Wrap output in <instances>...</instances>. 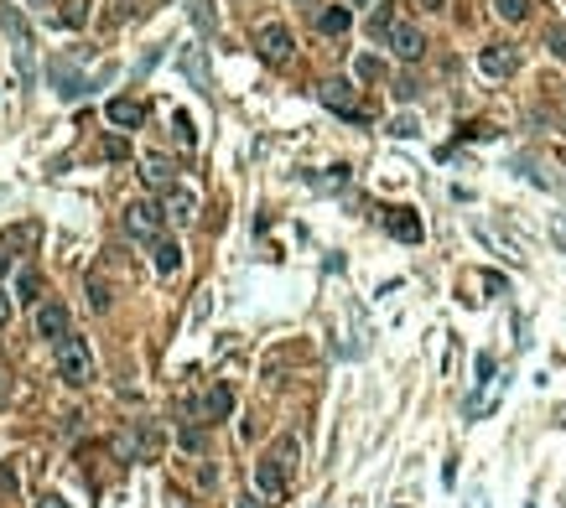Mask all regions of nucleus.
Instances as JSON below:
<instances>
[{"instance_id": "obj_32", "label": "nucleus", "mask_w": 566, "mask_h": 508, "mask_svg": "<svg viewBox=\"0 0 566 508\" xmlns=\"http://www.w3.org/2000/svg\"><path fill=\"white\" fill-rule=\"evenodd\" d=\"M11 322V301H5V291H0V327Z\"/></svg>"}, {"instance_id": "obj_34", "label": "nucleus", "mask_w": 566, "mask_h": 508, "mask_svg": "<svg viewBox=\"0 0 566 508\" xmlns=\"http://www.w3.org/2000/svg\"><path fill=\"white\" fill-rule=\"evenodd\" d=\"M421 5H426V11H437V5H442V0H421Z\"/></svg>"}, {"instance_id": "obj_10", "label": "nucleus", "mask_w": 566, "mask_h": 508, "mask_svg": "<svg viewBox=\"0 0 566 508\" xmlns=\"http://www.w3.org/2000/svg\"><path fill=\"white\" fill-rule=\"evenodd\" d=\"M37 337H47V343H62V337H68V306H62V301L37 306Z\"/></svg>"}, {"instance_id": "obj_22", "label": "nucleus", "mask_w": 566, "mask_h": 508, "mask_svg": "<svg viewBox=\"0 0 566 508\" xmlns=\"http://www.w3.org/2000/svg\"><path fill=\"white\" fill-rule=\"evenodd\" d=\"M187 78H193V84H198V89H209V78H203V58H198V47H187Z\"/></svg>"}, {"instance_id": "obj_1", "label": "nucleus", "mask_w": 566, "mask_h": 508, "mask_svg": "<svg viewBox=\"0 0 566 508\" xmlns=\"http://www.w3.org/2000/svg\"><path fill=\"white\" fill-rule=\"evenodd\" d=\"M297 436H281L275 447H270V456H260L255 462V493L260 498H281L286 493V472L297 467Z\"/></svg>"}, {"instance_id": "obj_21", "label": "nucleus", "mask_w": 566, "mask_h": 508, "mask_svg": "<svg viewBox=\"0 0 566 508\" xmlns=\"http://www.w3.org/2000/svg\"><path fill=\"white\" fill-rule=\"evenodd\" d=\"M369 31H374V36H390V31H395V5H380V11L369 16Z\"/></svg>"}, {"instance_id": "obj_9", "label": "nucleus", "mask_w": 566, "mask_h": 508, "mask_svg": "<svg viewBox=\"0 0 566 508\" xmlns=\"http://www.w3.org/2000/svg\"><path fill=\"white\" fill-rule=\"evenodd\" d=\"M385 42H390V52H395L400 62H416L421 52H426V36H421L416 27H406V21H395V31H390Z\"/></svg>"}, {"instance_id": "obj_23", "label": "nucleus", "mask_w": 566, "mask_h": 508, "mask_svg": "<svg viewBox=\"0 0 566 508\" xmlns=\"http://www.w3.org/2000/svg\"><path fill=\"white\" fill-rule=\"evenodd\" d=\"M89 301H94V311H110V286H104V280H89Z\"/></svg>"}, {"instance_id": "obj_11", "label": "nucleus", "mask_w": 566, "mask_h": 508, "mask_svg": "<svg viewBox=\"0 0 566 508\" xmlns=\"http://www.w3.org/2000/svg\"><path fill=\"white\" fill-rule=\"evenodd\" d=\"M514 47H509V42H494V47H483V52H478V68H483V73H488V78H504V73H514Z\"/></svg>"}, {"instance_id": "obj_29", "label": "nucleus", "mask_w": 566, "mask_h": 508, "mask_svg": "<svg viewBox=\"0 0 566 508\" xmlns=\"http://www.w3.org/2000/svg\"><path fill=\"white\" fill-rule=\"evenodd\" d=\"M177 141L182 146H193V120H187V115H177Z\"/></svg>"}, {"instance_id": "obj_14", "label": "nucleus", "mask_w": 566, "mask_h": 508, "mask_svg": "<svg viewBox=\"0 0 566 508\" xmlns=\"http://www.w3.org/2000/svg\"><path fill=\"white\" fill-rule=\"evenodd\" d=\"M104 115H110L115 130H135V125L146 120V104H141V99H110V109H104Z\"/></svg>"}, {"instance_id": "obj_28", "label": "nucleus", "mask_w": 566, "mask_h": 508, "mask_svg": "<svg viewBox=\"0 0 566 508\" xmlns=\"http://www.w3.org/2000/svg\"><path fill=\"white\" fill-rule=\"evenodd\" d=\"M358 78H380V58H358Z\"/></svg>"}, {"instance_id": "obj_8", "label": "nucleus", "mask_w": 566, "mask_h": 508, "mask_svg": "<svg viewBox=\"0 0 566 508\" xmlns=\"http://www.w3.org/2000/svg\"><path fill=\"white\" fill-rule=\"evenodd\" d=\"M255 52L281 68V62L291 58V31H286V27H260V31H255Z\"/></svg>"}, {"instance_id": "obj_19", "label": "nucleus", "mask_w": 566, "mask_h": 508, "mask_svg": "<svg viewBox=\"0 0 566 508\" xmlns=\"http://www.w3.org/2000/svg\"><path fill=\"white\" fill-rule=\"evenodd\" d=\"M141 177L151 181V187H172V161L167 156H146V172Z\"/></svg>"}, {"instance_id": "obj_33", "label": "nucleus", "mask_w": 566, "mask_h": 508, "mask_svg": "<svg viewBox=\"0 0 566 508\" xmlns=\"http://www.w3.org/2000/svg\"><path fill=\"white\" fill-rule=\"evenodd\" d=\"M556 239H562V244H566V223H556Z\"/></svg>"}, {"instance_id": "obj_26", "label": "nucleus", "mask_w": 566, "mask_h": 508, "mask_svg": "<svg viewBox=\"0 0 566 508\" xmlns=\"http://www.w3.org/2000/svg\"><path fill=\"white\" fill-rule=\"evenodd\" d=\"M494 379V353H478V384H488Z\"/></svg>"}, {"instance_id": "obj_24", "label": "nucleus", "mask_w": 566, "mask_h": 508, "mask_svg": "<svg viewBox=\"0 0 566 508\" xmlns=\"http://www.w3.org/2000/svg\"><path fill=\"white\" fill-rule=\"evenodd\" d=\"M16 488H21V478H16V467H0V493H5V498H11V493H16Z\"/></svg>"}, {"instance_id": "obj_31", "label": "nucleus", "mask_w": 566, "mask_h": 508, "mask_svg": "<svg viewBox=\"0 0 566 508\" xmlns=\"http://www.w3.org/2000/svg\"><path fill=\"white\" fill-rule=\"evenodd\" d=\"M37 508H68V504H62L58 493H42V498H37Z\"/></svg>"}, {"instance_id": "obj_25", "label": "nucleus", "mask_w": 566, "mask_h": 508, "mask_svg": "<svg viewBox=\"0 0 566 508\" xmlns=\"http://www.w3.org/2000/svg\"><path fill=\"white\" fill-rule=\"evenodd\" d=\"M16 291H21V301H37V275H31V270L16 280Z\"/></svg>"}, {"instance_id": "obj_6", "label": "nucleus", "mask_w": 566, "mask_h": 508, "mask_svg": "<svg viewBox=\"0 0 566 508\" xmlns=\"http://www.w3.org/2000/svg\"><path fill=\"white\" fill-rule=\"evenodd\" d=\"M0 27L11 31V47H16V68H21V78H31V31H27V21H21V11L0 5Z\"/></svg>"}, {"instance_id": "obj_13", "label": "nucleus", "mask_w": 566, "mask_h": 508, "mask_svg": "<svg viewBox=\"0 0 566 508\" xmlns=\"http://www.w3.org/2000/svg\"><path fill=\"white\" fill-rule=\"evenodd\" d=\"M21 244H37V223H21V229L0 234V275H11V265H16V249H21Z\"/></svg>"}, {"instance_id": "obj_4", "label": "nucleus", "mask_w": 566, "mask_h": 508, "mask_svg": "<svg viewBox=\"0 0 566 508\" xmlns=\"http://www.w3.org/2000/svg\"><path fill=\"white\" fill-rule=\"evenodd\" d=\"M161 223H167V208H156L151 198H135V203L125 208V234H130V239L156 244L161 239Z\"/></svg>"}, {"instance_id": "obj_35", "label": "nucleus", "mask_w": 566, "mask_h": 508, "mask_svg": "<svg viewBox=\"0 0 566 508\" xmlns=\"http://www.w3.org/2000/svg\"><path fill=\"white\" fill-rule=\"evenodd\" d=\"M0 394H5V384H0Z\"/></svg>"}, {"instance_id": "obj_20", "label": "nucleus", "mask_w": 566, "mask_h": 508, "mask_svg": "<svg viewBox=\"0 0 566 508\" xmlns=\"http://www.w3.org/2000/svg\"><path fill=\"white\" fill-rule=\"evenodd\" d=\"M494 11H499L504 21H525V16H530V0H494Z\"/></svg>"}, {"instance_id": "obj_15", "label": "nucleus", "mask_w": 566, "mask_h": 508, "mask_svg": "<svg viewBox=\"0 0 566 508\" xmlns=\"http://www.w3.org/2000/svg\"><path fill=\"white\" fill-rule=\"evenodd\" d=\"M151 260H156L161 275H177V270H182V244L177 239H156V244H151Z\"/></svg>"}, {"instance_id": "obj_18", "label": "nucleus", "mask_w": 566, "mask_h": 508, "mask_svg": "<svg viewBox=\"0 0 566 508\" xmlns=\"http://www.w3.org/2000/svg\"><path fill=\"white\" fill-rule=\"evenodd\" d=\"M354 27V16H349V5H328L323 16H317V31L323 36H343V31Z\"/></svg>"}, {"instance_id": "obj_2", "label": "nucleus", "mask_w": 566, "mask_h": 508, "mask_svg": "<svg viewBox=\"0 0 566 508\" xmlns=\"http://www.w3.org/2000/svg\"><path fill=\"white\" fill-rule=\"evenodd\" d=\"M53 363H58V379L62 384H73V389H84L94 384V353H89V343L84 337H62V343H53Z\"/></svg>"}, {"instance_id": "obj_27", "label": "nucleus", "mask_w": 566, "mask_h": 508, "mask_svg": "<svg viewBox=\"0 0 566 508\" xmlns=\"http://www.w3.org/2000/svg\"><path fill=\"white\" fill-rule=\"evenodd\" d=\"M551 52L566 62V31H562V27H551Z\"/></svg>"}, {"instance_id": "obj_12", "label": "nucleus", "mask_w": 566, "mask_h": 508, "mask_svg": "<svg viewBox=\"0 0 566 508\" xmlns=\"http://www.w3.org/2000/svg\"><path fill=\"white\" fill-rule=\"evenodd\" d=\"M385 229H390V239L421 244V218H416L411 208H390V213H385Z\"/></svg>"}, {"instance_id": "obj_30", "label": "nucleus", "mask_w": 566, "mask_h": 508, "mask_svg": "<svg viewBox=\"0 0 566 508\" xmlns=\"http://www.w3.org/2000/svg\"><path fill=\"white\" fill-rule=\"evenodd\" d=\"M104 156H110V161H119V156H125V141H119V135H115V141H104Z\"/></svg>"}, {"instance_id": "obj_5", "label": "nucleus", "mask_w": 566, "mask_h": 508, "mask_svg": "<svg viewBox=\"0 0 566 508\" xmlns=\"http://www.w3.org/2000/svg\"><path fill=\"white\" fill-rule=\"evenodd\" d=\"M182 410H187V420H198V425H218V420L234 410V389H229V384H213L203 399H187Z\"/></svg>"}, {"instance_id": "obj_7", "label": "nucleus", "mask_w": 566, "mask_h": 508, "mask_svg": "<svg viewBox=\"0 0 566 508\" xmlns=\"http://www.w3.org/2000/svg\"><path fill=\"white\" fill-rule=\"evenodd\" d=\"M317 93H323V104H328V109H338V115H349L354 125H364V109L354 104V84H349V78H328V84H323Z\"/></svg>"}, {"instance_id": "obj_16", "label": "nucleus", "mask_w": 566, "mask_h": 508, "mask_svg": "<svg viewBox=\"0 0 566 508\" xmlns=\"http://www.w3.org/2000/svg\"><path fill=\"white\" fill-rule=\"evenodd\" d=\"M198 213V198L187 192V187H167V218H177V223H187Z\"/></svg>"}, {"instance_id": "obj_17", "label": "nucleus", "mask_w": 566, "mask_h": 508, "mask_svg": "<svg viewBox=\"0 0 566 508\" xmlns=\"http://www.w3.org/2000/svg\"><path fill=\"white\" fill-rule=\"evenodd\" d=\"M47 78L58 84V93H62V99H78V93L89 89V84H84V78H78L73 68H62V62H53V68H47Z\"/></svg>"}, {"instance_id": "obj_3", "label": "nucleus", "mask_w": 566, "mask_h": 508, "mask_svg": "<svg viewBox=\"0 0 566 508\" xmlns=\"http://www.w3.org/2000/svg\"><path fill=\"white\" fill-rule=\"evenodd\" d=\"M156 447H161V436H156L151 420H135V425H125V431L115 436V456L119 462H151Z\"/></svg>"}]
</instances>
